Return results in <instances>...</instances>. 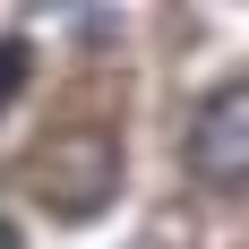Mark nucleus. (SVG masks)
Wrapping results in <instances>:
<instances>
[{"mask_svg": "<svg viewBox=\"0 0 249 249\" xmlns=\"http://www.w3.org/2000/svg\"><path fill=\"white\" fill-rule=\"evenodd\" d=\"M121 138L95 121H77V129H52L43 146L26 155V189H35V206L43 215H60V224H95L103 206L121 198Z\"/></svg>", "mask_w": 249, "mask_h": 249, "instance_id": "nucleus-1", "label": "nucleus"}, {"mask_svg": "<svg viewBox=\"0 0 249 249\" xmlns=\"http://www.w3.org/2000/svg\"><path fill=\"white\" fill-rule=\"evenodd\" d=\"M189 172L198 189H249V77L215 86V95L189 112Z\"/></svg>", "mask_w": 249, "mask_h": 249, "instance_id": "nucleus-2", "label": "nucleus"}, {"mask_svg": "<svg viewBox=\"0 0 249 249\" xmlns=\"http://www.w3.org/2000/svg\"><path fill=\"white\" fill-rule=\"evenodd\" d=\"M26 77H35V43L26 35H0V112L26 95Z\"/></svg>", "mask_w": 249, "mask_h": 249, "instance_id": "nucleus-3", "label": "nucleus"}, {"mask_svg": "<svg viewBox=\"0 0 249 249\" xmlns=\"http://www.w3.org/2000/svg\"><path fill=\"white\" fill-rule=\"evenodd\" d=\"M0 249H26V232H18V224H9V215H0Z\"/></svg>", "mask_w": 249, "mask_h": 249, "instance_id": "nucleus-4", "label": "nucleus"}]
</instances>
